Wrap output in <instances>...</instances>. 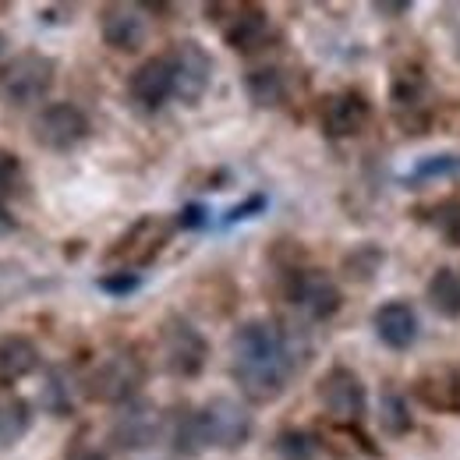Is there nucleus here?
I'll return each instance as SVG.
<instances>
[{
	"label": "nucleus",
	"mask_w": 460,
	"mask_h": 460,
	"mask_svg": "<svg viewBox=\"0 0 460 460\" xmlns=\"http://www.w3.org/2000/svg\"><path fill=\"white\" fill-rule=\"evenodd\" d=\"M244 93H248V100L255 103V107H262V111H273V107H284L288 103V93H290V82L288 75L280 71V67H252L248 75H244Z\"/></svg>",
	"instance_id": "nucleus-20"
},
{
	"label": "nucleus",
	"mask_w": 460,
	"mask_h": 460,
	"mask_svg": "<svg viewBox=\"0 0 460 460\" xmlns=\"http://www.w3.org/2000/svg\"><path fill=\"white\" fill-rule=\"evenodd\" d=\"M230 376L244 401L273 403L305 368L308 347L277 319H248L230 333Z\"/></svg>",
	"instance_id": "nucleus-1"
},
{
	"label": "nucleus",
	"mask_w": 460,
	"mask_h": 460,
	"mask_svg": "<svg viewBox=\"0 0 460 460\" xmlns=\"http://www.w3.org/2000/svg\"><path fill=\"white\" fill-rule=\"evenodd\" d=\"M128 100L146 111V114H156L164 111L173 100V71L167 54H156V58L142 60L131 75H128Z\"/></svg>",
	"instance_id": "nucleus-14"
},
{
	"label": "nucleus",
	"mask_w": 460,
	"mask_h": 460,
	"mask_svg": "<svg viewBox=\"0 0 460 460\" xmlns=\"http://www.w3.org/2000/svg\"><path fill=\"white\" fill-rule=\"evenodd\" d=\"M425 224L439 230L447 244H460V199H447V202L425 209Z\"/></svg>",
	"instance_id": "nucleus-29"
},
{
	"label": "nucleus",
	"mask_w": 460,
	"mask_h": 460,
	"mask_svg": "<svg viewBox=\"0 0 460 460\" xmlns=\"http://www.w3.org/2000/svg\"><path fill=\"white\" fill-rule=\"evenodd\" d=\"M138 4H107L100 11V36L117 54H138L149 40V22Z\"/></svg>",
	"instance_id": "nucleus-16"
},
{
	"label": "nucleus",
	"mask_w": 460,
	"mask_h": 460,
	"mask_svg": "<svg viewBox=\"0 0 460 460\" xmlns=\"http://www.w3.org/2000/svg\"><path fill=\"white\" fill-rule=\"evenodd\" d=\"M164 425H167V411H160L153 401H135L120 403L114 411V421H111V443L124 454H135V450H146L153 447L156 439H164Z\"/></svg>",
	"instance_id": "nucleus-11"
},
{
	"label": "nucleus",
	"mask_w": 460,
	"mask_h": 460,
	"mask_svg": "<svg viewBox=\"0 0 460 460\" xmlns=\"http://www.w3.org/2000/svg\"><path fill=\"white\" fill-rule=\"evenodd\" d=\"M58 82V60L43 50H22L0 67V100L11 107H36Z\"/></svg>",
	"instance_id": "nucleus-2"
},
{
	"label": "nucleus",
	"mask_w": 460,
	"mask_h": 460,
	"mask_svg": "<svg viewBox=\"0 0 460 460\" xmlns=\"http://www.w3.org/2000/svg\"><path fill=\"white\" fill-rule=\"evenodd\" d=\"M4 54H7V36L0 32V67H4Z\"/></svg>",
	"instance_id": "nucleus-37"
},
{
	"label": "nucleus",
	"mask_w": 460,
	"mask_h": 460,
	"mask_svg": "<svg viewBox=\"0 0 460 460\" xmlns=\"http://www.w3.org/2000/svg\"><path fill=\"white\" fill-rule=\"evenodd\" d=\"M376 11H383V14H390V18H397L403 11H411V4L403 0V4H376Z\"/></svg>",
	"instance_id": "nucleus-36"
},
{
	"label": "nucleus",
	"mask_w": 460,
	"mask_h": 460,
	"mask_svg": "<svg viewBox=\"0 0 460 460\" xmlns=\"http://www.w3.org/2000/svg\"><path fill=\"white\" fill-rule=\"evenodd\" d=\"M460 173V153H436L425 156L421 164L411 167V181H439V177H457Z\"/></svg>",
	"instance_id": "nucleus-30"
},
{
	"label": "nucleus",
	"mask_w": 460,
	"mask_h": 460,
	"mask_svg": "<svg viewBox=\"0 0 460 460\" xmlns=\"http://www.w3.org/2000/svg\"><path fill=\"white\" fill-rule=\"evenodd\" d=\"M173 224H177V230H202L209 224V209H206L202 202H188V206L177 209Z\"/></svg>",
	"instance_id": "nucleus-33"
},
{
	"label": "nucleus",
	"mask_w": 460,
	"mask_h": 460,
	"mask_svg": "<svg viewBox=\"0 0 460 460\" xmlns=\"http://www.w3.org/2000/svg\"><path fill=\"white\" fill-rule=\"evenodd\" d=\"M25 191V164L18 153L0 146V206L7 209V202H14Z\"/></svg>",
	"instance_id": "nucleus-28"
},
{
	"label": "nucleus",
	"mask_w": 460,
	"mask_h": 460,
	"mask_svg": "<svg viewBox=\"0 0 460 460\" xmlns=\"http://www.w3.org/2000/svg\"><path fill=\"white\" fill-rule=\"evenodd\" d=\"M284 294L312 323H330L344 308V294L337 288V280L315 266H290L284 277Z\"/></svg>",
	"instance_id": "nucleus-5"
},
{
	"label": "nucleus",
	"mask_w": 460,
	"mask_h": 460,
	"mask_svg": "<svg viewBox=\"0 0 460 460\" xmlns=\"http://www.w3.org/2000/svg\"><path fill=\"white\" fill-rule=\"evenodd\" d=\"M89 114L75 103H47L32 117V142L47 153H71L89 138Z\"/></svg>",
	"instance_id": "nucleus-8"
},
{
	"label": "nucleus",
	"mask_w": 460,
	"mask_h": 460,
	"mask_svg": "<svg viewBox=\"0 0 460 460\" xmlns=\"http://www.w3.org/2000/svg\"><path fill=\"white\" fill-rule=\"evenodd\" d=\"M390 103L394 114L401 117L403 124H425L429 120V107H432V85L429 75L418 64H397L390 75Z\"/></svg>",
	"instance_id": "nucleus-13"
},
{
	"label": "nucleus",
	"mask_w": 460,
	"mask_h": 460,
	"mask_svg": "<svg viewBox=\"0 0 460 460\" xmlns=\"http://www.w3.org/2000/svg\"><path fill=\"white\" fill-rule=\"evenodd\" d=\"M368 120H372V103L358 89H341L319 103V128L330 138H354L368 128Z\"/></svg>",
	"instance_id": "nucleus-15"
},
{
	"label": "nucleus",
	"mask_w": 460,
	"mask_h": 460,
	"mask_svg": "<svg viewBox=\"0 0 460 460\" xmlns=\"http://www.w3.org/2000/svg\"><path fill=\"white\" fill-rule=\"evenodd\" d=\"M142 383H146V361H142L135 350L124 347V350L103 354V358L93 365V372L85 376L82 390H85L89 401L120 407V403H128L138 397Z\"/></svg>",
	"instance_id": "nucleus-3"
},
{
	"label": "nucleus",
	"mask_w": 460,
	"mask_h": 460,
	"mask_svg": "<svg viewBox=\"0 0 460 460\" xmlns=\"http://www.w3.org/2000/svg\"><path fill=\"white\" fill-rule=\"evenodd\" d=\"M40 403L50 414H58V418L71 414V407H75V383H71V376L64 368H50L47 372V383L40 390Z\"/></svg>",
	"instance_id": "nucleus-24"
},
{
	"label": "nucleus",
	"mask_w": 460,
	"mask_h": 460,
	"mask_svg": "<svg viewBox=\"0 0 460 460\" xmlns=\"http://www.w3.org/2000/svg\"><path fill=\"white\" fill-rule=\"evenodd\" d=\"M277 460H319V443L305 429H280L273 439Z\"/></svg>",
	"instance_id": "nucleus-27"
},
{
	"label": "nucleus",
	"mask_w": 460,
	"mask_h": 460,
	"mask_svg": "<svg viewBox=\"0 0 460 460\" xmlns=\"http://www.w3.org/2000/svg\"><path fill=\"white\" fill-rule=\"evenodd\" d=\"M96 288L103 290V294H111V297H128V294H135V290L142 288V273H131V270H107V273L96 280Z\"/></svg>",
	"instance_id": "nucleus-31"
},
{
	"label": "nucleus",
	"mask_w": 460,
	"mask_h": 460,
	"mask_svg": "<svg viewBox=\"0 0 460 460\" xmlns=\"http://www.w3.org/2000/svg\"><path fill=\"white\" fill-rule=\"evenodd\" d=\"M14 230H18V220H14V217H11V213L0 206V237H11Z\"/></svg>",
	"instance_id": "nucleus-35"
},
{
	"label": "nucleus",
	"mask_w": 460,
	"mask_h": 460,
	"mask_svg": "<svg viewBox=\"0 0 460 460\" xmlns=\"http://www.w3.org/2000/svg\"><path fill=\"white\" fill-rule=\"evenodd\" d=\"M32 403L11 390H0V450L18 447L32 432Z\"/></svg>",
	"instance_id": "nucleus-21"
},
{
	"label": "nucleus",
	"mask_w": 460,
	"mask_h": 460,
	"mask_svg": "<svg viewBox=\"0 0 460 460\" xmlns=\"http://www.w3.org/2000/svg\"><path fill=\"white\" fill-rule=\"evenodd\" d=\"M315 397L323 403V411L341 425H358L368 414V390H365L361 376L347 365H333L323 372Z\"/></svg>",
	"instance_id": "nucleus-9"
},
{
	"label": "nucleus",
	"mask_w": 460,
	"mask_h": 460,
	"mask_svg": "<svg viewBox=\"0 0 460 460\" xmlns=\"http://www.w3.org/2000/svg\"><path fill=\"white\" fill-rule=\"evenodd\" d=\"M167 60L173 71V100L195 107L213 85V71H217L213 54L199 40H177L167 50Z\"/></svg>",
	"instance_id": "nucleus-10"
},
{
	"label": "nucleus",
	"mask_w": 460,
	"mask_h": 460,
	"mask_svg": "<svg viewBox=\"0 0 460 460\" xmlns=\"http://www.w3.org/2000/svg\"><path fill=\"white\" fill-rule=\"evenodd\" d=\"M414 397L432 411L460 414V376L457 372H432L414 383Z\"/></svg>",
	"instance_id": "nucleus-22"
},
{
	"label": "nucleus",
	"mask_w": 460,
	"mask_h": 460,
	"mask_svg": "<svg viewBox=\"0 0 460 460\" xmlns=\"http://www.w3.org/2000/svg\"><path fill=\"white\" fill-rule=\"evenodd\" d=\"M425 297H429V305H432L439 315L457 319L460 315V273L457 270H450V266L436 270L432 280H429V288H425Z\"/></svg>",
	"instance_id": "nucleus-23"
},
{
	"label": "nucleus",
	"mask_w": 460,
	"mask_h": 460,
	"mask_svg": "<svg viewBox=\"0 0 460 460\" xmlns=\"http://www.w3.org/2000/svg\"><path fill=\"white\" fill-rule=\"evenodd\" d=\"M379 425H383L386 436H403L414 425L411 403H407L401 390H383V397H379Z\"/></svg>",
	"instance_id": "nucleus-25"
},
{
	"label": "nucleus",
	"mask_w": 460,
	"mask_h": 460,
	"mask_svg": "<svg viewBox=\"0 0 460 460\" xmlns=\"http://www.w3.org/2000/svg\"><path fill=\"white\" fill-rule=\"evenodd\" d=\"M372 330L390 350H407L418 341V312L407 301H386L372 312Z\"/></svg>",
	"instance_id": "nucleus-17"
},
{
	"label": "nucleus",
	"mask_w": 460,
	"mask_h": 460,
	"mask_svg": "<svg viewBox=\"0 0 460 460\" xmlns=\"http://www.w3.org/2000/svg\"><path fill=\"white\" fill-rule=\"evenodd\" d=\"M160 358L173 379H199L209 365V341L184 315H171L160 326Z\"/></svg>",
	"instance_id": "nucleus-6"
},
{
	"label": "nucleus",
	"mask_w": 460,
	"mask_h": 460,
	"mask_svg": "<svg viewBox=\"0 0 460 460\" xmlns=\"http://www.w3.org/2000/svg\"><path fill=\"white\" fill-rule=\"evenodd\" d=\"M227 11L230 14H213L209 11V18L220 25V36H224V43L230 50H237V54L262 50L270 32H273L266 7H259V4H227Z\"/></svg>",
	"instance_id": "nucleus-12"
},
{
	"label": "nucleus",
	"mask_w": 460,
	"mask_h": 460,
	"mask_svg": "<svg viewBox=\"0 0 460 460\" xmlns=\"http://www.w3.org/2000/svg\"><path fill=\"white\" fill-rule=\"evenodd\" d=\"M173 230H177L173 217H142V220H135V224L107 248V262H111L114 270H131V273H138V270H146L149 262H156V255L167 248Z\"/></svg>",
	"instance_id": "nucleus-4"
},
{
	"label": "nucleus",
	"mask_w": 460,
	"mask_h": 460,
	"mask_svg": "<svg viewBox=\"0 0 460 460\" xmlns=\"http://www.w3.org/2000/svg\"><path fill=\"white\" fill-rule=\"evenodd\" d=\"M383 262H386L383 248H376V244H358L350 255H344V277L354 280V284H372L376 273L383 270Z\"/></svg>",
	"instance_id": "nucleus-26"
},
{
	"label": "nucleus",
	"mask_w": 460,
	"mask_h": 460,
	"mask_svg": "<svg viewBox=\"0 0 460 460\" xmlns=\"http://www.w3.org/2000/svg\"><path fill=\"white\" fill-rule=\"evenodd\" d=\"M40 347L25 333H0V390L29 379L40 368Z\"/></svg>",
	"instance_id": "nucleus-18"
},
{
	"label": "nucleus",
	"mask_w": 460,
	"mask_h": 460,
	"mask_svg": "<svg viewBox=\"0 0 460 460\" xmlns=\"http://www.w3.org/2000/svg\"><path fill=\"white\" fill-rule=\"evenodd\" d=\"M199 421H202V436H206V447L209 450H241L248 439H252V429H255V418L248 411V403L227 397V394H217L199 407Z\"/></svg>",
	"instance_id": "nucleus-7"
},
{
	"label": "nucleus",
	"mask_w": 460,
	"mask_h": 460,
	"mask_svg": "<svg viewBox=\"0 0 460 460\" xmlns=\"http://www.w3.org/2000/svg\"><path fill=\"white\" fill-rule=\"evenodd\" d=\"M266 206H270V199L266 195H248L244 202H237L234 209H230L227 217H224V224H241V220H252V217H259V213H266Z\"/></svg>",
	"instance_id": "nucleus-32"
},
{
	"label": "nucleus",
	"mask_w": 460,
	"mask_h": 460,
	"mask_svg": "<svg viewBox=\"0 0 460 460\" xmlns=\"http://www.w3.org/2000/svg\"><path fill=\"white\" fill-rule=\"evenodd\" d=\"M164 439L171 443L177 457H199L206 454V436H202V421H199V407L191 403H177L167 411V425H164Z\"/></svg>",
	"instance_id": "nucleus-19"
},
{
	"label": "nucleus",
	"mask_w": 460,
	"mask_h": 460,
	"mask_svg": "<svg viewBox=\"0 0 460 460\" xmlns=\"http://www.w3.org/2000/svg\"><path fill=\"white\" fill-rule=\"evenodd\" d=\"M67 460H107L103 457V450H96V447H75Z\"/></svg>",
	"instance_id": "nucleus-34"
}]
</instances>
